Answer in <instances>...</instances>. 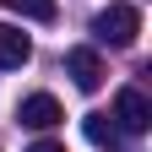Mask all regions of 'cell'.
Wrapping results in <instances>:
<instances>
[{"label":"cell","mask_w":152,"mask_h":152,"mask_svg":"<svg viewBox=\"0 0 152 152\" xmlns=\"http://www.w3.org/2000/svg\"><path fill=\"white\" fill-rule=\"evenodd\" d=\"M33 152H65V147H60V141H38Z\"/></svg>","instance_id":"cell-8"},{"label":"cell","mask_w":152,"mask_h":152,"mask_svg":"<svg viewBox=\"0 0 152 152\" xmlns=\"http://www.w3.org/2000/svg\"><path fill=\"white\" fill-rule=\"evenodd\" d=\"M65 76L82 92H98L103 87V60H98V49H65Z\"/></svg>","instance_id":"cell-3"},{"label":"cell","mask_w":152,"mask_h":152,"mask_svg":"<svg viewBox=\"0 0 152 152\" xmlns=\"http://www.w3.org/2000/svg\"><path fill=\"white\" fill-rule=\"evenodd\" d=\"M82 130H87V141H92V147H103V152H125V136H120V125H114L109 114H87Z\"/></svg>","instance_id":"cell-6"},{"label":"cell","mask_w":152,"mask_h":152,"mask_svg":"<svg viewBox=\"0 0 152 152\" xmlns=\"http://www.w3.org/2000/svg\"><path fill=\"white\" fill-rule=\"evenodd\" d=\"M136 33H141V11L130 6V0H109V6L92 16V38L109 44V49H130Z\"/></svg>","instance_id":"cell-1"},{"label":"cell","mask_w":152,"mask_h":152,"mask_svg":"<svg viewBox=\"0 0 152 152\" xmlns=\"http://www.w3.org/2000/svg\"><path fill=\"white\" fill-rule=\"evenodd\" d=\"M27 130H49V125H60L65 114H60V103H54V92H33V98H22V114H16Z\"/></svg>","instance_id":"cell-4"},{"label":"cell","mask_w":152,"mask_h":152,"mask_svg":"<svg viewBox=\"0 0 152 152\" xmlns=\"http://www.w3.org/2000/svg\"><path fill=\"white\" fill-rule=\"evenodd\" d=\"M114 125L130 130V136H141V130H152V103L141 87H120L114 92Z\"/></svg>","instance_id":"cell-2"},{"label":"cell","mask_w":152,"mask_h":152,"mask_svg":"<svg viewBox=\"0 0 152 152\" xmlns=\"http://www.w3.org/2000/svg\"><path fill=\"white\" fill-rule=\"evenodd\" d=\"M27 60H33V38L22 27H6V22H0V65L16 71V65H27Z\"/></svg>","instance_id":"cell-5"},{"label":"cell","mask_w":152,"mask_h":152,"mask_svg":"<svg viewBox=\"0 0 152 152\" xmlns=\"http://www.w3.org/2000/svg\"><path fill=\"white\" fill-rule=\"evenodd\" d=\"M0 6L6 11H22V16H33V22H54V0H0Z\"/></svg>","instance_id":"cell-7"}]
</instances>
